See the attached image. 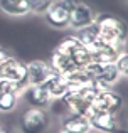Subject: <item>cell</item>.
I'll list each match as a JSON object with an SVG mask.
<instances>
[{
  "label": "cell",
  "mask_w": 128,
  "mask_h": 133,
  "mask_svg": "<svg viewBox=\"0 0 128 133\" xmlns=\"http://www.w3.org/2000/svg\"><path fill=\"white\" fill-rule=\"evenodd\" d=\"M98 27V42L113 45V44H122L126 42L128 39V24L122 20L120 17L111 15V14H98L95 20Z\"/></svg>",
  "instance_id": "obj_1"
},
{
  "label": "cell",
  "mask_w": 128,
  "mask_h": 133,
  "mask_svg": "<svg viewBox=\"0 0 128 133\" xmlns=\"http://www.w3.org/2000/svg\"><path fill=\"white\" fill-rule=\"evenodd\" d=\"M51 125V116L47 110L29 106L22 111L19 120V131L20 133H46Z\"/></svg>",
  "instance_id": "obj_2"
},
{
  "label": "cell",
  "mask_w": 128,
  "mask_h": 133,
  "mask_svg": "<svg viewBox=\"0 0 128 133\" xmlns=\"http://www.w3.org/2000/svg\"><path fill=\"white\" fill-rule=\"evenodd\" d=\"M79 0H54L52 5L46 10L44 19L46 24L52 29H68L71 10Z\"/></svg>",
  "instance_id": "obj_3"
},
{
  "label": "cell",
  "mask_w": 128,
  "mask_h": 133,
  "mask_svg": "<svg viewBox=\"0 0 128 133\" xmlns=\"http://www.w3.org/2000/svg\"><path fill=\"white\" fill-rule=\"evenodd\" d=\"M123 96L115 91L113 88L99 91V93L95 94L91 101V110L93 111H103V113H111V115H118L120 110L123 108Z\"/></svg>",
  "instance_id": "obj_4"
},
{
  "label": "cell",
  "mask_w": 128,
  "mask_h": 133,
  "mask_svg": "<svg viewBox=\"0 0 128 133\" xmlns=\"http://www.w3.org/2000/svg\"><path fill=\"white\" fill-rule=\"evenodd\" d=\"M20 96L24 98L29 106L32 108H42V110H47L52 103V98L47 93V89L44 88V84H27L25 88L22 89Z\"/></svg>",
  "instance_id": "obj_5"
},
{
  "label": "cell",
  "mask_w": 128,
  "mask_h": 133,
  "mask_svg": "<svg viewBox=\"0 0 128 133\" xmlns=\"http://www.w3.org/2000/svg\"><path fill=\"white\" fill-rule=\"evenodd\" d=\"M96 12L89 3L86 2H78L74 5V9L71 10V17H69V27L72 30H78V29H83L86 25H91L95 24L96 20Z\"/></svg>",
  "instance_id": "obj_6"
},
{
  "label": "cell",
  "mask_w": 128,
  "mask_h": 133,
  "mask_svg": "<svg viewBox=\"0 0 128 133\" xmlns=\"http://www.w3.org/2000/svg\"><path fill=\"white\" fill-rule=\"evenodd\" d=\"M0 78H7L12 81L19 83L25 88L27 83V66L25 62H22L20 59H15L12 56L10 59H7L3 64H0Z\"/></svg>",
  "instance_id": "obj_7"
},
{
  "label": "cell",
  "mask_w": 128,
  "mask_h": 133,
  "mask_svg": "<svg viewBox=\"0 0 128 133\" xmlns=\"http://www.w3.org/2000/svg\"><path fill=\"white\" fill-rule=\"evenodd\" d=\"M88 118L89 123H91V128L98 133H115L120 128L116 115L103 113V111H91V115Z\"/></svg>",
  "instance_id": "obj_8"
},
{
  "label": "cell",
  "mask_w": 128,
  "mask_h": 133,
  "mask_svg": "<svg viewBox=\"0 0 128 133\" xmlns=\"http://www.w3.org/2000/svg\"><path fill=\"white\" fill-rule=\"evenodd\" d=\"M59 127H63L64 130H68L69 133H91L93 131L88 116L69 113V111H66L64 116H61Z\"/></svg>",
  "instance_id": "obj_9"
},
{
  "label": "cell",
  "mask_w": 128,
  "mask_h": 133,
  "mask_svg": "<svg viewBox=\"0 0 128 133\" xmlns=\"http://www.w3.org/2000/svg\"><path fill=\"white\" fill-rule=\"evenodd\" d=\"M25 66H27V83L29 84H44V81L52 72L47 61H41V59L25 62Z\"/></svg>",
  "instance_id": "obj_10"
},
{
  "label": "cell",
  "mask_w": 128,
  "mask_h": 133,
  "mask_svg": "<svg viewBox=\"0 0 128 133\" xmlns=\"http://www.w3.org/2000/svg\"><path fill=\"white\" fill-rule=\"evenodd\" d=\"M69 81L68 78L63 74H56V72H51V76L44 81V88L47 89V93L51 94V98L54 99H61L64 96V93L69 89Z\"/></svg>",
  "instance_id": "obj_11"
},
{
  "label": "cell",
  "mask_w": 128,
  "mask_h": 133,
  "mask_svg": "<svg viewBox=\"0 0 128 133\" xmlns=\"http://www.w3.org/2000/svg\"><path fill=\"white\" fill-rule=\"evenodd\" d=\"M47 64H49V68H51L52 72H56V74H63V76L69 74L72 69H76L74 64H72V61H71V56L63 54V52L56 51V49L51 52L49 59H47Z\"/></svg>",
  "instance_id": "obj_12"
},
{
  "label": "cell",
  "mask_w": 128,
  "mask_h": 133,
  "mask_svg": "<svg viewBox=\"0 0 128 133\" xmlns=\"http://www.w3.org/2000/svg\"><path fill=\"white\" fill-rule=\"evenodd\" d=\"M0 10L12 17H25L30 14L27 0H0Z\"/></svg>",
  "instance_id": "obj_13"
},
{
  "label": "cell",
  "mask_w": 128,
  "mask_h": 133,
  "mask_svg": "<svg viewBox=\"0 0 128 133\" xmlns=\"http://www.w3.org/2000/svg\"><path fill=\"white\" fill-rule=\"evenodd\" d=\"M74 34H76V37H78L79 44L84 45V47L93 45L96 42V39H98V36H99L96 24H91V25H86V27H83V29H78Z\"/></svg>",
  "instance_id": "obj_14"
},
{
  "label": "cell",
  "mask_w": 128,
  "mask_h": 133,
  "mask_svg": "<svg viewBox=\"0 0 128 133\" xmlns=\"http://www.w3.org/2000/svg\"><path fill=\"white\" fill-rule=\"evenodd\" d=\"M120 78H122V74H120L116 64L115 62H110V64H103V69H101V74H99L98 81H101V83H105L106 86L113 88V86L118 83Z\"/></svg>",
  "instance_id": "obj_15"
},
{
  "label": "cell",
  "mask_w": 128,
  "mask_h": 133,
  "mask_svg": "<svg viewBox=\"0 0 128 133\" xmlns=\"http://www.w3.org/2000/svg\"><path fill=\"white\" fill-rule=\"evenodd\" d=\"M71 61H72V64H74V68H79V69L86 68V66L93 61L91 51H89L88 47H84V45H78V47L71 52Z\"/></svg>",
  "instance_id": "obj_16"
},
{
  "label": "cell",
  "mask_w": 128,
  "mask_h": 133,
  "mask_svg": "<svg viewBox=\"0 0 128 133\" xmlns=\"http://www.w3.org/2000/svg\"><path fill=\"white\" fill-rule=\"evenodd\" d=\"M20 101V94L0 93V113H12Z\"/></svg>",
  "instance_id": "obj_17"
},
{
  "label": "cell",
  "mask_w": 128,
  "mask_h": 133,
  "mask_svg": "<svg viewBox=\"0 0 128 133\" xmlns=\"http://www.w3.org/2000/svg\"><path fill=\"white\" fill-rule=\"evenodd\" d=\"M78 45H81V44H79L76 34H69V36H64L63 39L59 41V44H57L54 49H56V51H59V52H63V54L71 56V52L74 51Z\"/></svg>",
  "instance_id": "obj_18"
},
{
  "label": "cell",
  "mask_w": 128,
  "mask_h": 133,
  "mask_svg": "<svg viewBox=\"0 0 128 133\" xmlns=\"http://www.w3.org/2000/svg\"><path fill=\"white\" fill-rule=\"evenodd\" d=\"M52 2L54 0H27L30 14H36V15H44L46 10L52 5Z\"/></svg>",
  "instance_id": "obj_19"
},
{
  "label": "cell",
  "mask_w": 128,
  "mask_h": 133,
  "mask_svg": "<svg viewBox=\"0 0 128 133\" xmlns=\"http://www.w3.org/2000/svg\"><path fill=\"white\" fill-rule=\"evenodd\" d=\"M24 89L22 84L12 81V79H7V78H0V93H15L20 94Z\"/></svg>",
  "instance_id": "obj_20"
},
{
  "label": "cell",
  "mask_w": 128,
  "mask_h": 133,
  "mask_svg": "<svg viewBox=\"0 0 128 133\" xmlns=\"http://www.w3.org/2000/svg\"><path fill=\"white\" fill-rule=\"evenodd\" d=\"M115 64H116V68H118L120 74L128 78V51H123L122 54L118 56V59L115 61Z\"/></svg>",
  "instance_id": "obj_21"
},
{
  "label": "cell",
  "mask_w": 128,
  "mask_h": 133,
  "mask_svg": "<svg viewBox=\"0 0 128 133\" xmlns=\"http://www.w3.org/2000/svg\"><path fill=\"white\" fill-rule=\"evenodd\" d=\"M12 57V54H10V51L9 49H5V47H2L0 45V64H3V62L7 61V59H10Z\"/></svg>",
  "instance_id": "obj_22"
},
{
  "label": "cell",
  "mask_w": 128,
  "mask_h": 133,
  "mask_svg": "<svg viewBox=\"0 0 128 133\" xmlns=\"http://www.w3.org/2000/svg\"><path fill=\"white\" fill-rule=\"evenodd\" d=\"M56 133H69V131H68V130H64L63 127H59V128L56 130Z\"/></svg>",
  "instance_id": "obj_23"
},
{
  "label": "cell",
  "mask_w": 128,
  "mask_h": 133,
  "mask_svg": "<svg viewBox=\"0 0 128 133\" xmlns=\"http://www.w3.org/2000/svg\"><path fill=\"white\" fill-rule=\"evenodd\" d=\"M0 133H10V131L7 130V128H3V127H2V128H0Z\"/></svg>",
  "instance_id": "obj_24"
},
{
  "label": "cell",
  "mask_w": 128,
  "mask_h": 133,
  "mask_svg": "<svg viewBox=\"0 0 128 133\" xmlns=\"http://www.w3.org/2000/svg\"><path fill=\"white\" fill-rule=\"evenodd\" d=\"M115 133H128V131H125V130H120V128H118V130H116Z\"/></svg>",
  "instance_id": "obj_25"
},
{
  "label": "cell",
  "mask_w": 128,
  "mask_h": 133,
  "mask_svg": "<svg viewBox=\"0 0 128 133\" xmlns=\"http://www.w3.org/2000/svg\"><path fill=\"white\" fill-rule=\"evenodd\" d=\"M0 128H2V125H0Z\"/></svg>",
  "instance_id": "obj_26"
},
{
  "label": "cell",
  "mask_w": 128,
  "mask_h": 133,
  "mask_svg": "<svg viewBox=\"0 0 128 133\" xmlns=\"http://www.w3.org/2000/svg\"><path fill=\"white\" fill-rule=\"evenodd\" d=\"M126 3H128V0H126Z\"/></svg>",
  "instance_id": "obj_27"
}]
</instances>
